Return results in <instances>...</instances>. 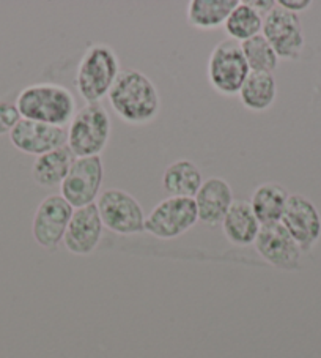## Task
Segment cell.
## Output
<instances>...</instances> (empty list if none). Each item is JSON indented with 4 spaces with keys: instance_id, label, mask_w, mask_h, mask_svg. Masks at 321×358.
Returning a JSON list of instances; mask_svg holds the SVG:
<instances>
[{
    "instance_id": "8992f818",
    "label": "cell",
    "mask_w": 321,
    "mask_h": 358,
    "mask_svg": "<svg viewBox=\"0 0 321 358\" xmlns=\"http://www.w3.org/2000/svg\"><path fill=\"white\" fill-rule=\"evenodd\" d=\"M98 213L106 229L120 236L145 231V213L135 197L119 188L103 191L96 202Z\"/></svg>"
},
{
    "instance_id": "7c38bea8",
    "label": "cell",
    "mask_w": 321,
    "mask_h": 358,
    "mask_svg": "<svg viewBox=\"0 0 321 358\" xmlns=\"http://www.w3.org/2000/svg\"><path fill=\"white\" fill-rule=\"evenodd\" d=\"M281 223L302 250L311 248L321 234V218L317 207L301 194L288 197Z\"/></svg>"
},
{
    "instance_id": "484cf974",
    "label": "cell",
    "mask_w": 321,
    "mask_h": 358,
    "mask_svg": "<svg viewBox=\"0 0 321 358\" xmlns=\"http://www.w3.org/2000/svg\"><path fill=\"white\" fill-rule=\"evenodd\" d=\"M249 3L254 7L258 13H260L262 16L268 15L271 10H273L277 2H274V0H249Z\"/></svg>"
},
{
    "instance_id": "603a6c76",
    "label": "cell",
    "mask_w": 321,
    "mask_h": 358,
    "mask_svg": "<svg viewBox=\"0 0 321 358\" xmlns=\"http://www.w3.org/2000/svg\"><path fill=\"white\" fill-rule=\"evenodd\" d=\"M241 49H243V54L251 71L273 73L277 65H279V57H277L273 46L269 45L268 40L262 34L241 43Z\"/></svg>"
},
{
    "instance_id": "44dd1931",
    "label": "cell",
    "mask_w": 321,
    "mask_h": 358,
    "mask_svg": "<svg viewBox=\"0 0 321 358\" xmlns=\"http://www.w3.org/2000/svg\"><path fill=\"white\" fill-rule=\"evenodd\" d=\"M238 0H193L186 10L189 26L199 30H213L224 26Z\"/></svg>"
},
{
    "instance_id": "d6986e66",
    "label": "cell",
    "mask_w": 321,
    "mask_h": 358,
    "mask_svg": "<svg viewBox=\"0 0 321 358\" xmlns=\"http://www.w3.org/2000/svg\"><path fill=\"white\" fill-rule=\"evenodd\" d=\"M203 183L202 171L189 159H178L163 174V187L172 197H195Z\"/></svg>"
},
{
    "instance_id": "7402d4cb",
    "label": "cell",
    "mask_w": 321,
    "mask_h": 358,
    "mask_svg": "<svg viewBox=\"0 0 321 358\" xmlns=\"http://www.w3.org/2000/svg\"><path fill=\"white\" fill-rule=\"evenodd\" d=\"M224 26L230 40L244 43L262 34L263 16L249 2H239L228 15Z\"/></svg>"
},
{
    "instance_id": "30bf717a",
    "label": "cell",
    "mask_w": 321,
    "mask_h": 358,
    "mask_svg": "<svg viewBox=\"0 0 321 358\" xmlns=\"http://www.w3.org/2000/svg\"><path fill=\"white\" fill-rule=\"evenodd\" d=\"M74 208L61 194H51L36 208L32 232L36 243L43 248H55L64 240Z\"/></svg>"
},
{
    "instance_id": "e0dca14e",
    "label": "cell",
    "mask_w": 321,
    "mask_h": 358,
    "mask_svg": "<svg viewBox=\"0 0 321 358\" xmlns=\"http://www.w3.org/2000/svg\"><path fill=\"white\" fill-rule=\"evenodd\" d=\"M74 159H76V157H74V153L68 145L47 152L41 157H36L32 166L33 180L40 187H60L66 178L68 172H70Z\"/></svg>"
},
{
    "instance_id": "52a82bcc",
    "label": "cell",
    "mask_w": 321,
    "mask_h": 358,
    "mask_svg": "<svg viewBox=\"0 0 321 358\" xmlns=\"http://www.w3.org/2000/svg\"><path fill=\"white\" fill-rule=\"evenodd\" d=\"M199 221L193 197H165L145 218V231L151 236L170 240L183 236Z\"/></svg>"
},
{
    "instance_id": "8fae6325",
    "label": "cell",
    "mask_w": 321,
    "mask_h": 358,
    "mask_svg": "<svg viewBox=\"0 0 321 358\" xmlns=\"http://www.w3.org/2000/svg\"><path fill=\"white\" fill-rule=\"evenodd\" d=\"M10 139L17 150L41 157L66 145L68 129H65V127H54L47 123L21 119L11 129Z\"/></svg>"
},
{
    "instance_id": "5b68a950",
    "label": "cell",
    "mask_w": 321,
    "mask_h": 358,
    "mask_svg": "<svg viewBox=\"0 0 321 358\" xmlns=\"http://www.w3.org/2000/svg\"><path fill=\"white\" fill-rule=\"evenodd\" d=\"M249 73L241 43L230 38L219 41L209 54L208 81L219 95L233 96L239 94Z\"/></svg>"
},
{
    "instance_id": "cb8c5ba5",
    "label": "cell",
    "mask_w": 321,
    "mask_h": 358,
    "mask_svg": "<svg viewBox=\"0 0 321 358\" xmlns=\"http://www.w3.org/2000/svg\"><path fill=\"white\" fill-rule=\"evenodd\" d=\"M21 120V114L17 110L16 104L8 101H0V134L11 133L17 122Z\"/></svg>"
},
{
    "instance_id": "3957f363",
    "label": "cell",
    "mask_w": 321,
    "mask_h": 358,
    "mask_svg": "<svg viewBox=\"0 0 321 358\" xmlns=\"http://www.w3.org/2000/svg\"><path fill=\"white\" fill-rule=\"evenodd\" d=\"M120 62L107 45L90 46L79 62L76 87L87 103H101L120 75Z\"/></svg>"
},
{
    "instance_id": "9a60e30c",
    "label": "cell",
    "mask_w": 321,
    "mask_h": 358,
    "mask_svg": "<svg viewBox=\"0 0 321 358\" xmlns=\"http://www.w3.org/2000/svg\"><path fill=\"white\" fill-rule=\"evenodd\" d=\"M194 201L197 213H199V221L211 226L222 223V220L234 202L230 185L221 177H209L203 180Z\"/></svg>"
},
{
    "instance_id": "2e32d148",
    "label": "cell",
    "mask_w": 321,
    "mask_h": 358,
    "mask_svg": "<svg viewBox=\"0 0 321 358\" xmlns=\"http://www.w3.org/2000/svg\"><path fill=\"white\" fill-rule=\"evenodd\" d=\"M262 224L248 201H234L222 220V231L233 245L248 246L255 242Z\"/></svg>"
},
{
    "instance_id": "277c9868",
    "label": "cell",
    "mask_w": 321,
    "mask_h": 358,
    "mask_svg": "<svg viewBox=\"0 0 321 358\" xmlns=\"http://www.w3.org/2000/svg\"><path fill=\"white\" fill-rule=\"evenodd\" d=\"M112 131L107 109L101 103H87L76 110L68 127V142L76 158L100 157Z\"/></svg>"
},
{
    "instance_id": "ac0fdd59",
    "label": "cell",
    "mask_w": 321,
    "mask_h": 358,
    "mask_svg": "<svg viewBox=\"0 0 321 358\" xmlns=\"http://www.w3.org/2000/svg\"><path fill=\"white\" fill-rule=\"evenodd\" d=\"M290 194L279 183H263L251 197V207L254 210L258 223L269 226L281 223L285 212Z\"/></svg>"
},
{
    "instance_id": "7a4b0ae2",
    "label": "cell",
    "mask_w": 321,
    "mask_h": 358,
    "mask_svg": "<svg viewBox=\"0 0 321 358\" xmlns=\"http://www.w3.org/2000/svg\"><path fill=\"white\" fill-rule=\"evenodd\" d=\"M16 108L22 119L65 127L76 114V101L64 85L35 84L24 89L17 96Z\"/></svg>"
},
{
    "instance_id": "d4e9b609",
    "label": "cell",
    "mask_w": 321,
    "mask_h": 358,
    "mask_svg": "<svg viewBox=\"0 0 321 358\" xmlns=\"http://www.w3.org/2000/svg\"><path fill=\"white\" fill-rule=\"evenodd\" d=\"M277 5L292 11V13H296V11H302L307 7H311V2L308 0H281V2H277Z\"/></svg>"
},
{
    "instance_id": "5bb4252c",
    "label": "cell",
    "mask_w": 321,
    "mask_h": 358,
    "mask_svg": "<svg viewBox=\"0 0 321 358\" xmlns=\"http://www.w3.org/2000/svg\"><path fill=\"white\" fill-rule=\"evenodd\" d=\"M254 243L258 255L276 267L294 268L299 262V245L282 223L262 226Z\"/></svg>"
},
{
    "instance_id": "ffe728a7",
    "label": "cell",
    "mask_w": 321,
    "mask_h": 358,
    "mask_svg": "<svg viewBox=\"0 0 321 358\" xmlns=\"http://www.w3.org/2000/svg\"><path fill=\"white\" fill-rule=\"evenodd\" d=\"M238 95L246 109L254 113H263L269 109L277 95V84L273 73L251 71Z\"/></svg>"
},
{
    "instance_id": "4fadbf2b",
    "label": "cell",
    "mask_w": 321,
    "mask_h": 358,
    "mask_svg": "<svg viewBox=\"0 0 321 358\" xmlns=\"http://www.w3.org/2000/svg\"><path fill=\"white\" fill-rule=\"evenodd\" d=\"M103 221L96 203L74 208L70 224L66 227L64 243L73 255H90L100 243L103 236Z\"/></svg>"
},
{
    "instance_id": "6da1fadb",
    "label": "cell",
    "mask_w": 321,
    "mask_h": 358,
    "mask_svg": "<svg viewBox=\"0 0 321 358\" xmlns=\"http://www.w3.org/2000/svg\"><path fill=\"white\" fill-rule=\"evenodd\" d=\"M114 113L129 125H147L159 115L160 96L156 85L139 70H125L109 92Z\"/></svg>"
},
{
    "instance_id": "9c48e42d",
    "label": "cell",
    "mask_w": 321,
    "mask_h": 358,
    "mask_svg": "<svg viewBox=\"0 0 321 358\" xmlns=\"http://www.w3.org/2000/svg\"><path fill=\"white\" fill-rule=\"evenodd\" d=\"M262 35L273 46L279 59H298L304 48V35L298 15L279 5L263 16Z\"/></svg>"
},
{
    "instance_id": "ba28073f",
    "label": "cell",
    "mask_w": 321,
    "mask_h": 358,
    "mask_svg": "<svg viewBox=\"0 0 321 358\" xmlns=\"http://www.w3.org/2000/svg\"><path fill=\"white\" fill-rule=\"evenodd\" d=\"M103 180L104 166L101 157L76 158L64 183L60 185L61 197L73 208L90 206L100 197Z\"/></svg>"
}]
</instances>
